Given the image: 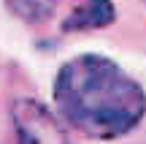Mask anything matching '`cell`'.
I'll use <instances>...</instances> for the list:
<instances>
[{
	"instance_id": "obj_2",
	"label": "cell",
	"mask_w": 146,
	"mask_h": 144,
	"mask_svg": "<svg viewBox=\"0 0 146 144\" xmlns=\"http://www.w3.org/2000/svg\"><path fill=\"white\" fill-rule=\"evenodd\" d=\"M11 125L16 144H73L62 117L30 95H19L11 103Z\"/></svg>"
},
{
	"instance_id": "obj_3",
	"label": "cell",
	"mask_w": 146,
	"mask_h": 144,
	"mask_svg": "<svg viewBox=\"0 0 146 144\" xmlns=\"http://www.w3.org/2000/svg\"><path fill=\"white\" fill-rule=\"evenodd\" d=\"M116 22L114 0H84L62 19V33H89L103 30Z\"/></svg>"
},
{
	"instance_id": "obj_5",
	"label": "cell",
	"mask_w": 146,
	"mask_h": 144,
	"mask_svg": "<svg viewBox=\"0 0 146 144\" xmlns=\"http://www.w3.org/2000/svg\"><path fill=\"white\" fill-rule=\"evenodd\" d=\"M143 5H146V0H143Z\"/></svg>"
},
{
	"instance_id": "obj_4",
	"label": "cell",
	"mask_w": 146,
	"mask_h": 144,
	"mask_svg": "<svg viewBox=\"0 0 146 144\" xmlns=\"http://www.w3.org/2000/svg\"><path fill=\"white\" fill-rule=\"evenodd\" d=\"M57 3L60 0H5L11 14L16 19H22L25 25H33V27L46 25L54 16V11H57Z\"/></svg>"
},
{
	"instance_id": "obj_1",
	"label": "cell",
	"mask_w": 146,
	"mask_h": 144,
	"mask_svg": "<svg viewBox=\"0 0 146 144\" xmlns=\"http://www.w3.org/2000/svg\"><path fill=\"white\" fill-rule=\"evenodd\" d=\"M54 112L92 141H116L146 117V90L116 60L84 52L60 65L52 84Z\"/></svg>"
}]
</instances>
